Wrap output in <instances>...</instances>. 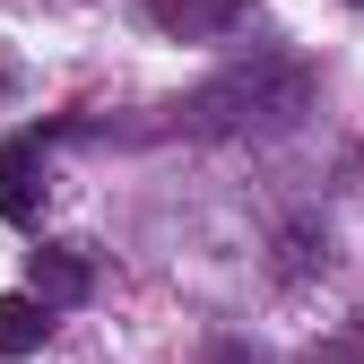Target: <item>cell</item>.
<instances>
[{
  "label": "cell",
  "instance_id": "obj_5",
  "mask_svg": "<svg viewBox=\"0 0 364 364\" xmlns=\"http://www.w3.org/2000/svg\"><path fill=\"white\" fill-rule=\"evenodd\" d=\"M43 338H53V304L35 295H0V355H43Z\"/></svg>",
  "mask_w": 364,
  "mask_h": 364
},
{
  "label": "cell",
  "instance_id": "obj_4",
  "mask_svg": "<svg viewBox=\"0 0 364 364\" xmlns=\"http://www.w3.org/2000/svg\"><path fill=\"white\" fill-rule=\"evenodd\" d=\"M252 18V0H148V26L182 35V43H208V35H235Z\"/></svg>",
  "mask_w": 364,
  "mask_h": 364
},
{
  "label": "cell",
  "instance_id": "obj_6",
  "mask_svg": "<svg viewBox=\"0 0 364 364\" xmlns=\"http://www.w3.org/2000/svg\"><path fill=\"white\" fill-rule=\"evenodd\" d=\"M208 364H269V347H252V338H217Z\"/></svg>",
  "mask_w": 364,
  "mask_h": 364
},
{
  "label": "cell",
  "instance_id": "obj_1",
  "mask_svg": "<svg viewBox=\"0 0 364 364\" xmlns=\"http://www.w3.org/2000/svg\"><path fill=\"white\" fill-rule=\"evenodd\" d=\"M182 130H260V122H295L304 113V70H225L200 96L173 105Z\"/></svg>",
  "mask_w": 364,
  "mask_h": 364
},
{
  "label": "cell",
  "instance_id": "obj_7",
  "mask_svg": "<svg viewBox=\"0 0 364 364\" xmlns=\"http://www.w3.org/2000/svg\"><path fill=\"white\" fill-rule=\"evenodd\" d=\"M9 87H18V70H9V53H0V105H9Z\"/></svg>",
  "mask_w": 364,
  "mask_h": 364
},
{
  "label": "cell",
  "instance_id": "obj_3",
  "mask_svg": "<svg viewBox=\"0 0 364 364\" xmlns=\"http://www.w3.org/2000/svg\"><path fill=\"white\" fill-rule=\"evenodd\" d=\"M26 295H35V304H53V312L87 304V295H96V260L70 252V243H43V252H26Z\"/></svg>",
  "mask_w": 364,
  "mask_h": 364
},
{
  "label": "cell",
  "instance_id": "obj_2",
  "mask_svg": "<svg viewBox=\"0 0 364 364\" xmlns=\"http://www.w3.org/2000/svg\"><path fill=\"white\" fill-rule=\"evenodd\" d=\"M43 130H18V139H0V217L9 225H35L43 217Z\"/></svg>",
  "mask_w": 364,
  "mask_h": 364
}]
</instances>
